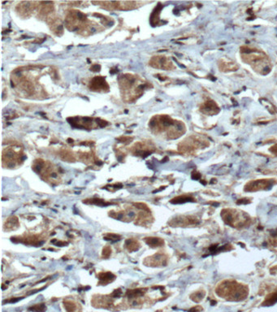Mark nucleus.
<instances>
[{"label": "nucleus", "instance_id": "1", "mask_svg": "<svg viewBox=\"0 0 277 312\" xmlns=\"http://www.w3.org/2000/svg\"><path fill=\"white\" fill-rule=\"evenodd\" d=\"M107 87V84L105 81L103 77H94L91 81L90 88L93 90H99V89H104V87Z\"/></svg>", "mask_w": 277, "mask_h": 312}, {"label": "nucleus", "instance_id": "2", "mask_svg": "<svg viewBox=\"0 0 277 312\" xmlns=\"http://www.w3.org/2000/svg\"><path fill=\"white\" fill-rule=\"evenodd\" d=\"M146 242L152 247L160 246L163 244V240H161L159 237H147V238H146Z\"/></svg>", "mask_w": 277, "mask_h": 312}, {"label": "nucleus", "instance_id": "3", "mask_svg": "<svg viewBox=\"0 0 277 312\" xmlns=\"http://www.w3.org/2000/svg\"><path fill=\"white\" fill-rule=\"evenodd\" d=\"M144 293V290L142 289H133V290H130V291H128L127 295L128 297L130 298H137V297H139Z\"/></svg>", "mask_w": 277, "mask_h": 312}, {"label": "nucleus", "instance_id": "4", "mask_svg": "<svg viewBox=\"0 0 277 312\" xmlns=\"http://www.w3.org/2000/svg\"><path fill=\"white\" fill-rule=\"evenodd\" d=\"M193 201V198L190 197L188 196H180L177 198H175L174 199L171 200L172 203H184L186 202H190Z\"/></svg>", "mask_w": 277, "mask_h": 312}, {"label": "nucleus", "instance_id": "5", "mask_svg": "<svg viewBox=\"0 0 277 312\" xmlns=\"http://www.w3.org/2000/svg\"><path fill=\"white\" fill-rule=\"evenodd\" d=\"M29 310L34 312H44L46 311V306L43 303L38 304V305H34L33 306L29 307Z\"/></svg>", "mask_w": 277, "mask_h": 312}, {"label": "nucleus", "instance_id": "6", "mask_svg": "<svg viewBox=\"0 0 277 312\" xmlns=\"http://www.w3.org/2000/svg\"><path fill=\"white\" fill-rule=\"evenodd\" d=\"M115 278V276L111 272H106V273H101L99 275V279L101 280H111Z\"/></svg>", "mask_w": 277, "mask_h": 312}, {"label": "nucleus", "instance_id": "7", "mask_svg": "<svg viewBox=\"0 0 277 312\" xmlns=\"http://www.w3.org/2000/svg\"><path fill=\"white\" fill-rule=\"evenodd\" d=\"M125 245L127 246V248L129 249V250L131 251H134V250H137V244L135 241H133L132 240H127L126 242H125Z\"/></svg>", "mask_w": 277, "mask_h": 312}, {"label": "nucleus", "instance_id": "8", "mask_svg": "<svg viewBox=\"0 0 277 312\" xmlns=\"http://www.w3.org/2000/svg\"><path fill=\"white\" fill-rule=\"evenodd\" d=\"M104 239L107 241H118L121 239V237L116 235V234H107L106 237H104Z\"/></svg>", "mask_w": 277, "mask_h": 312}, {"label": "nucleus", "instance_id": "9", "mask_svg": "<svg viewBox=\"0 0 277 312\" xmlns=\"http://www.w3.org/2000/svg\"><path fill=\"white\" fill-rule=\"evenodd\" d=\"M64 307H65V309L68 312L74 311V310L76 309V306L72 303V302H64Z\"/></svg>", "mask_w": 277, "mask_h": 312}, {"label": "nucleus", "instance_id": "10", "mask_svg": "<svg viewBox=\"0 0 277 312\" xmlns=\"http://www.w3.org/2000/svg\"><path fill=\"white\" fill-rule=\"evenodd\" d=\"M90 203L92 204H95V205L98 206H107L109 203H107L106 202H104L103 200L101 199H98V198H94V199L90 200Z\"/></svg>", "mask_w": 277, "mask_h": 312}, {"label": "nucleus", "instance_id": "11", "mask_svg": "<svg viewBox=\"0 0 277 312\" xmlns=\"http://www.w3.org/2000/svg\"><path fill=\"white\" fill-rule=\"evenodd\" d=\"M111 253V250L109 247H105L103 249V251H102V256L104 258H108L110 256V254Z\"/></svg>", "mask_w": 277, "mask_h": 312}, {"label": "nucleus", "instance_id": "12", "mask_svg": "<svg viewBox=\"0 0 277 312\" xmlns=\"http://www.w3.org/2000/svg\"><path fill=\"white\" fill-rule=\"evenodd\" d=\"M134 205H135L136 207H137L139 209H142V210H145V211H149V209H148L147 207L145 205V204H143V203H135Z\"/></svg>", "mask_w": 277, "mask_h": 312}, {"label": "nucleus", "instance_id": "13", "mask_svg": "<svg viewBox=\"0 0 277 312\" xmlns=\"http://www.w3.org/2000/svg\"><path fill=\"white\" fill-rule=\"evenodd\" d=\"M51 242L56 246H66V245H68V243L63 242V241H56V240H53Z\"/></svg>", "mask_w": 277, "mask_h": 312}, {"label": "nucleus", "instance_id": "14", "mask_svg": "<svg viewBox=\"0 0 277 312\" xmlns=\"http://www.w3.org/2000/svg\"><path fill=\"white\" fill-rule=\"evenodd\" d=\"M121 294H122L121 290L119 289H117V290H116V291H114V293H113L112 294H111V296L114 297V298H118V297H120V296Z\"/></svg>", "mask_w": 277, "mask_h": 312}, {"label": "nucleus", "instance_id": "15", "mask_svg": "<svg viewBox=\"0 0 277 312\" xmlns=\"http://www.w3.org/2000/svg\"><path fill=\"white\" fill-rule=\"evenodd\" d=\"M97 121H98V125H99L100 127H104V126H106V125L107 124V122L104 121V120H100V119H98V120H97Z\"/></svg>", "mask_w": 277, "mask_h": 312}, {"label": "nucleus", "instance_id": "16", "mask_svg": "<svg viewBox=\"0 0 277 312\" xmlns=\"http://www.w3.org/2000/svg\"><path fill=\"white\" fill-rule=\"evenodd\" d=\"M92 71H94V72H98L100 70V66L99 65H94V66L90 68Z\"/></svg>", "mask_w": 277, "mask_h": 312}]
</instances>
